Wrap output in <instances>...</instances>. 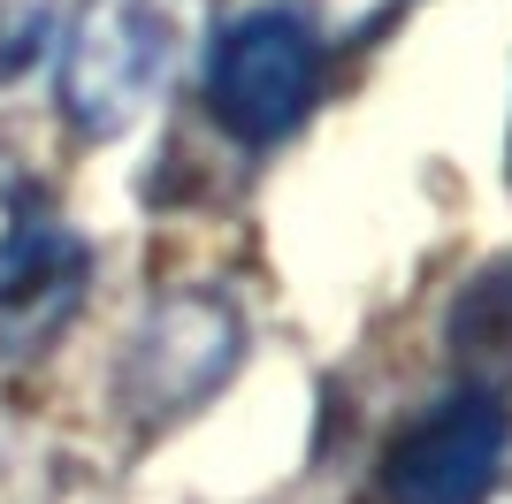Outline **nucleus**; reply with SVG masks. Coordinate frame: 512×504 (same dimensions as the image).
<instances>
[{
    "label": "nucleus",
    "mask_w": 512,
    "mask_h": 504,
    "mask_svg": "<svg viewBox=\"0 0 512 504\" xmlns=\"http://www.w3.org/2000/svg\"><path fill=\"white\" fill-rule=\"evenodd\" d=\"M245 359V321L230 298L214 291H169L138 321V336L123 344L115 367V398L138 428H169V420L199 413V405L237 375Z\"/></svg>",
    "instance_id": "nucleus-1"
},
{
    "label": "nucleus",
    "mask_w": 512,
    "mask_h": 504,
    "mask_svg": "<svg viewBox=\"0 0 512 504\" xmlns=\"http://www.w3.org/2000/svg\"><path fill=\"white\" fill-rule=\"evenodd\" d=\"M321 92V39L291 8H245L207 54V107L245 146H276L306 123Z\"/></svg>",
    "instance_id": "nucleus-2"
},
{
    "label": "nucleus",
    "mask_w": 512,
    "mask_h": 504,
    "mask_svg": "<svg viewBox=\"0 0 512 504\" xmlns=\"http://www.w3.org/2000/svg\"><path fill=\"white\" fill-rule=\"evenodd\" d=\"M161 69H169V23L153 0H85L62 39L54 100L77 138H123L146 115Z\"/></svg>",
    "instance_id": "nucleus-3"
},
{
    "label": "nucleus",
    "mask_w": 512,
    "mask_h": 504,
    "mask_svg": "<svg viewBox=\"0 0 512 504\" xmlns=\"http://www.w3.org/2000/svg\"><path fill=\"white\" fill-rule=\"evenodd\" d=\"M512 451V413L490 390L413 413L383 451V497L390 504H490L497 474Z\"/></svg>",
    "instance_id": "nucleus-4"
},
{
    "label": "nucleus",
    "mask_w": 512,
    "mask_h": 504,
    "mask_svg": "<svg viewBox=\"0 0 512 504\" xmlns=\"http://www.w3.org/2000/svg\"><path fill=\"white\" fill-rule=\"evenodd\" d=\"M92 291V245L77 230H23L0 260V367H31L69 336Z\"/></svg>",
    "instance_id": "nucleus-5"
},
{
    "label": "nucleus",
    "mask_w": 512,
    "mask_h": 504,
    "mask_svg": "<svg viewBox=\"0 0 512 504\" xmlns=\"http://www.w3.org/2000/svg\"><path fill=\"white\" fill-rule=\"evenodd\" d=\"M451 359L467 367V390L505 398L512 382V252L467 275V291L451 298Z\"/></svg>",
    "instance_id": "nucleus-6"
},
{
    "label": "nucleus",
    "mask_w": 512,
    "mask_h": 504,
    "mask_svg": "<svg viewBox=\"0 0 512 504\" xmlns=\"http://www.w3.org/2000/svg\"><path fill=\"white\" fill-rule=\"evenodd\" d=\"M398 8H406V0H291V16H299L321 46H360V39H375Z\"/></svg>",
    "instance_id": "nucleus-7"
},
{
    "label": "nucleus",
    "mask_w": 512,
    "mask_h": 504,
    "mask_svg": "<svg viewBox=\"0 0 512 504\" xmlns=\"http://www.w3.org/2000/svg\"><path fill=\"white\" fill-rule=\"evenodd\" d=\"M46 46H54V8L46 0H0V84L31 77Z\"/></svg>",
    "instance_id": "nucleus-8"
},
{
    "label": "nucleus",
    "mask_w": 512,
    "mask_h": 504,
    "mask_svg": "<svg viewBox=\"0 0 512 504\" xmlns=\"http://www.w3.org/2000/svg\"><path fill=\"white\" fill-rule=\"evenodd\" d=\"M16 237H23V168L16 153H0V260L16 252Z\"/></svg>",
    "instance_id": "nucleus-9"
}]
</instances>
